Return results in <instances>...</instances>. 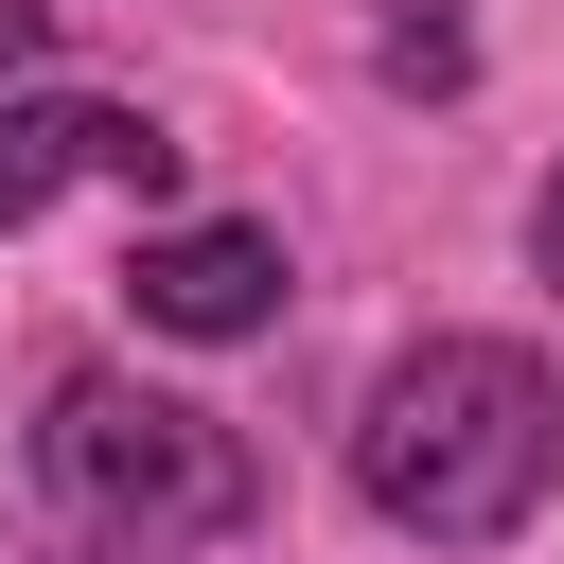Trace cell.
I'll use <instances>...</instances> for the list:
<instances>
[{
  "label": "cell",
  "instance_id": "1",
  "mask_svg": "<svg viewBox=\"0 0 564 564\" xmlns=\"http://www.w3.org/2000/svg\"><path fill=\"white\" fill-rule=\"evenodd\" d=\"M546 476H564V388L511 335H423L352 405V494L405 546H511L546 511Z\"/></svg>",
  "mask_w": 564,
  "mask_h": 564
},
{
  "label": "cell",
  "instance_id": "2",
  "mask_svg": "<svg viewBox=\"0 0 564 564\" xmlns=\"http://www.w3.org/2000/svg\"><path fill=\"white\" fill-rule=\"evenodd\" d=\"M35 476H53V511H70L88 546H229V529L264 511L247 441H229L212 405L141 388V370H53V405H35Z\"/></svg>",
  "mask_w": 564,
  "mask_h": 564
},
{
  "label": "cell",
  "instance_id": "3",
  "mask_svg": "<svg viewBox=\"0 0 564 564\" xmlns=\"http://www.w3.org/2000/svg\"><path fill=\"white\" fill-rule=\"evenodd\" d=\"M123 300H141V335L229 352V335H264V317H282V229H247V212L141 229V247H123Z\"/></svg>",
  "mask_w": 564,
  "mask_h": 564
},
{
  "label": "cell",
  "instance_id": "4",
  "mask_svg": "<svg viewBox=\"0 0 564 564\" xmlns=\"http://www.w3.org/2000/svg\"><path fill=\"white\" fill-rule=\"evenodd\" d=\"M70 176H106V194H176V141H159L141 106H88V88H18V106H0V229H35Z\"/></svg>",
  "mask_w": 564,
  "mask_h": 564
},
{
  "label": "cell",
  "instance_id": "5",
  "mask_svg": "<svg viewBox=\"0 0 564 564\" xmlns=\"http://www.w3.org/2000/svg\"><path fill=\"white\" fill-rule=\"evenodd\" d=\"M53 53V0H0V70H35Z\"/></svg>",
  "mask_w": 564,
  "mask_h": 564
},
{
  "label": "cell",
  "instance_id": "6",
  "mask_svg": "<svg viewBox=\"0 0 564 564\" xmlns=\"http://www.w3.org/2000/svg\"><path fill=\"white\" fill-rule=\"evenodd\" d=\"M529 264H546V282H564V176H546V212H529Z\"/></svg>",
  "mask_w": 564,
  "mask_h": 564
},
{
  "label": "cell",
  "instance_id": "7",
  "mask_svg": "<svg viewBox=\"0 0 564 564\" xmlns=\"http://www.w3.org/2000/svg\"><path fill=\"white\" fill-rule=\"evenodd\" d=\"M88 564H159V546H88Z\"/></svg>",
  "mask_w": 564,
  "mask_h": 564
}]
</instances>
